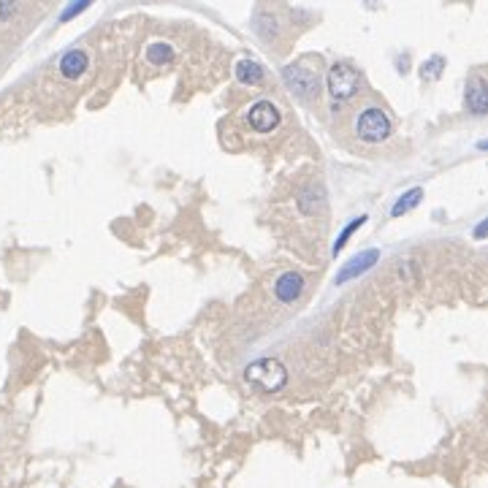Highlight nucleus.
<instances>
[{"instance_id":"f3484780","label":"nucleus","mask_w":488,"mask_h":488,"mask_svg":"<svg viewBox=\"0 0 488 488\" xmlns=\"http://www.w3.org/2000/svg\"><path fill=\"white\" fill-rule=\"evenodd\" d=\"M14 11H17V6H14V3H0V19H3V17H11Z\"/></svg>"},{"instance_id":"4468645a","label":"nucleus","mask_w":488,"mask_h":488,"mask_svg":"<svg viewBox=\"0 0 488 488\" xmlns=\"http://www.w3.org/2000/svg\"><path fill=\"white\" fill-rule=\"evenodd\" d=\"M171 55H174V49H171L168 44H150V46H147V60H150L152 65L168 63Z\"/></svg>"},{"instance_id":"ddd939ff","label":"nucleus","mask_w":488,"mask_h":488,"mask_svg":"<svg viewBox=\"0 0 488 488\" xmlns=\"http://www.w3.org/2000/svg\"><path fill=\"white\" fill-rule=\"evenodd\" d=\"M363 223H366V215H361V217H353V220H350V226L342 228L339 239L334 242V255H339V253H342V247L347 244V239H350V236H353V233H356V231H358L361 226H363Z\"/></svg>"},{"instance_id":"2eb2a0df","label":"nucleus","mask_w":488,"mask_h":488,"mask_svg":"<svg viewBox=\"0 0 488 488\" xmlns=\"http://www.w3.org/2000/svg\"><path fill=\"white\" fill-rule=\"evenodd\" d=\"M440 65H445V60H442V57H431V60H428V63L423 65V76H426V79H437V76H440Z\"/></svg>"},{"instance_id":"423d86ee","label":"nucleus","mask_w":488,"mask_h":488,"mask_svg":"<svg viewBox=\"0 0 488 488\" xmlns=\"http://www.w3.org/2000/svg\"><path fill=\"white\" fill-rule=\"evenodd\" d=\"M380 260V250H363V253H358L356 258H350L342 269H339V274H336V285H345V282H350V280H356L361 277L363 271H369L374 263Z\"/></svg>"},{"instance_id":"dca6fc26","label":"nucleus","mask_w":488,"mask_h":488,"mask_svg":"<svg viewBox=\"0 0 488 488\" xmlns=\"http://www.w3.org/2000/svg\"><path fill=\"white\" fill-rule=\"evenodd\" d=\"M87 8V3H79V6H68L63 11V19H71V17H76V14H82Z\"/></svg>"},{"instance_id":"f257e3e1","label":"nucleus","mask_w":488,"mask_h":488,"mask_svg":"<svg viewBox=\"0 0 488 488\" xmlns=\"http://www.w3.org/2000/svg\"><path fill=\"white\" fill-rule=\"evenodd\" d=\"M390 117L386 114L383 106L377 103H363L353 114V133L363 144H383L390 138Z\"/></svg>"},{"instance_id":"1a4fd4ad","label":"nucleus","mask_w":488,"mask_h":488,"mask_svg":"<svg viewBox=\"0 0 488 488\" xmlns=\"http://www.w3.org/2000/svg\"><path fill=\"white\" fill-rule=\"evenodd\" d=\"M467 109L472 114H486L488 111V96H486V82L480 76H475L467 87Z\"/></svg>"},{"instance_id":"9b49d317","label":"nucleus","mask_w":488,"mask_h":488,"mask_svg":"<svg viewBox=\"0 0 488 488\" xmlns=\"http://www.w3.org/2000/svg\"><path fill=\"white\" fill-rule=\"evenodd\" d=\"M423 198V188H413V190H407V193L401 195L396 204H393V209H390V215L393 217H401V215H407L410 209H415L418 204H421Z\"/></svg>"},{"instance_id":"a211bd4d","label":"nucleus","mask_w":488,"mask_h":488,"mask_svg":"<svg viewBox=\"0 0 488 488\" xmlns=\"http://www.w3.org/2000/svg\"><path fill=\"white\" fill-rule=\"evenodd\" d=\"M483 233H486V220H483V223H480V226L475 228V236H478V239H480V236H483Z\"/></svg>"},{"instance_id":"7ed1b4c3","label":"nucleus","mask_w":488,"mask_h":488,"mask_svg":"<svg viewBox=\"0 0 488 488\" xmlns=\"http://www.w3.org/2000/svg\"><path fill=\"white\" fill-rule=\"evenodd\" d=\"M325 84L334 100H350L361 87V73L350 63H334L328 68Z\"/></svg>"},{"instance_id":"0eeeda50","label":"nucleus","mask_w":488,"mask_h":488,"mask_svg":"<svg viewBox=\"0 0 488 488\" xmlns=\"http://www.w3.org/2000/svg\"><path fill=\"white\" fill-rule=\"evenodd\" d=\"M304 277L298 274V271H285V274H280L277 277V282H274V296H277V301H282V304H293V301H298V296L304 293Z\"/></svg>"},{"instance_id":"39448f33","label":"nucleus","mask_w":488,"mask_h":488,"mask_svg":"<svg viewBox=\"0 0 488 488\" xmlns=\"http://www.w3.org/2000/svg\"><path fill=\"white\" fill-rule=\"evenodd\" d=\"M280 120H282V114H280V109L271 100H258L247 111V123H250V128L255 133H271L280 125Z\"/></svg>"},{"instance_id":"20e7f679","label":"nucleus","mask_w":488,"mask_h":488,"mask_svg":"<svg viewBox=\"0 0 488 488\" xmlns=\"http://www.w3.org/2000/svg\"><path fill=\"white\" fill-rule=\"evenodd\" d=\"M282 79L298 98H318V87H320V76L318 68H307V60H298L282 68Z\"/></svg>"},{"instance_id":"f03ea898","label":"nucleus","mask_w":488,"mask_h":488,"mask_svg":"<svg viewBox=\"0 0 488 488\" xmlns=\"http://www.w3.org/2000/svg\"><path fill=\"white\" fill-rule=\"evenodd\" d=\"M244 380L260 393H274L288 383V369L277 358H258L244 369Z\"/></svg>"},{"instance_id":"6e6552de","label":"nucleus","mask_w":488,"mask_h":488,"mask_svg":"<svg viewBox=\"0 0 488 488\" xmlns=\"http://www.w3.org/2000/svg\"><path fill=\"white\" fill-rule=\"evenodd\" d=\"M87 65H90V57H87L84 49H71V52H65L60 57L57 68H60V73L65 79H76V76H82L87 71Z\"/></svg>"},{"instance_id":"9d476101","label":"nucleus","mask_w":488,"mask_h":488,"mask_svg":"<svg viewBox=\"0 0 488 488\" xmlns=\"http://www.w3.org/2000/svg\"><path fill=\"white\" fill-rule=\"evenodd\" d=\"M236 79L242 84H260L263 82V68L255 60H242L236 65Z\"/></svg>"},{"instance_id":"f8f14e48","label":"nucleus","mask_w":488,"mask_h":488,"mask_svg":"<svg viewBox=\"0 0 488 488\" xmlns=\"http://www.w3.org/2000/svg\"><path fill=\"white\" fill-rule=\"evenodd\" d=\"M320 206H323V188H309V190H304L301 198H298V209H301L304 215H315Z\"/></svg>"}]
</instances>
